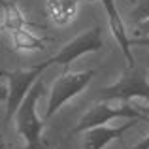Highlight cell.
Instances as JSON below:
<instances>
[{
  "label": "cell",
  "mask_w": 149,
  "mask_h": 149,
  "mask_svg": "<svg viewBox=\"0 0 149 149\" xmlns=\"http://www.w3.org/2000/svg\"><path fill=\"white\" fill-rule=\"evenodd\" d=\"M44 95V79L38 77L36 83L30 87L26 96L23 98L21 106L17 108L13 115L15 130L19 132L26 143V149H42V130H44V123L36 113V104Z\"/></svg>",
  "instance_id": "obj_1"
},
{
  "label": "cell",
  "mask_w": 149,
  "mask_h": 149,
  "mask_svg": "<svg viewBox=\"0 0 149 149\" xmlns=\"http://www.w3.org/2000/svg\"><path fill=\"white\" fill-rule=\"evenodd\" d=\"M104 47V38H102V26L95 25L93 29L85 30V32L77 34L76 38H72L70 42H66L58 53H55L53 57H49L47 61L42 62V68L47 70L49 66L53 64H64L68 66L70 62H74L76 58H79L81 55H87V53H96Z\"/></svg>",
  "instance_id": "obj_2"
},
{
  "label": "cell",
  "mask_w": 149,
  "mask_h": 149,
  "mask_svg": "<svg viewBox=\"0 0 149 149\" xmlns=\"http://www.w3.org/2000/svg\"><path fill=\"white\" fill-rule=\"evenodd\" d=\"M100 100H134L142 98L149 100V81H147V72L143 68L130 66L128 72H125L115 83L100 89Z\"/></svg>",
  "instance_id": "obj_3"
},
{
  "label": "cell",
  "mask_w": 149,
  "mask_h": 149,
  "mask_svg": "<svg viewBox=\"0 0 149 149\" xmlns=\"http://www.w3.org/2000/svg\"><path fill=\"white\" fill-rule=\"evenodd\" d=\"M113 119H147L142 111H140L136 106H130L128 102H123L121 106L113 108V106L108 104V100H100L98 104H93L87 111L81 115L79 123L74 127V134L77 132H85L93 127H100V125H106Z\"/></svg>",
  "instance_id": "obj_4"
},
{
  "label": "cell",
  "mask_w": 149,
  "mask_h": 149,
  "mask_svg": "<svg viewBox=\"0 0 149 149\" xmlns=\"http://www.w3.org/2000/svg\"><path fill=\"white\" fill-rule=\"evenodd\" d=\"M95 77V70H87V72H64L57 81L53 83L49 93V102L47 109H45V119L58 111L68 100L77 96Z\"/></svg>",
  "instance_id": "obj_5"
},
{
  "label": "cell",
  "mask_w": 149,
  "mask_h": 149,
  "mask_svg": "<svg viewBox=\"0 0 149 149\" xmlns=\"http://www.w3.org/2000/svg\"><path fill=\"white\" fill-rule=\"evenodd\" d=\"M45 70L40 64L30 70H15V72H0L8 79V100H6V121H10L15 115L17 108L21 106L23 98L30 91L38 77H42Z\"/></svg>",
  "instance_id": "obj_6"
},
{
  "label": "cell",
  "mask_w": 149,
  "mask_h": 149,
  "mask_svg": "<svg viewBox=\"0 0 149 149\" xmlns=\"http://www.w3.org/2000/svg\"><path fill=\"white\" fill-rule=\"evenodd\" d=\"M136 123H140V119H128V123H123L119 127L100 125V127L89 128L83 132V149H104L109 142H113L115 138H121Z\"/></svg>",
  "instance_id": "obj_7"
},
{
  "label": "cell",
  "mask_w": 149,
  "mask_h": 149,
  "mask_svg": "<svg viewBox=\"0 0 149 149\" xmlns=\"http://www.w3.org/2000/svg\"><path fill=\"white\" fill-rule=\"evenodd\" d=\"M77 4L76 0H45V13L53 25L66 26L76 19Z\"/></svg>",
  "instance_id": "obj_8"
},
{
  "label": "cell",
  "mask_w": 149,
  "mask_h": 149,
  "mask_svg": "<svg viewBox=\"0 0 149 149\" xmlns=\"http://www.w3.org/2000/svg\"><path fill=\"white\" fill-rule=\"evenodd\" d=\"M11 42H13L15 51H44L45 49V40L38 38L26 26L11 30Z\"/></svg>",
  "instance_id": "obj_9"
},
{
  "label": "cell",
  "mask_w": 149,
  "mask_h": 149,
  "mask_svg": "<svg viewBox=\"0 0 149 149\" xmlns=\"http://www.w3.org/2000/svg\"><path fill=\"white\" fill-rule=\"evenodd\" d=\"M4 8V25L2 29L6 30H17V29H25L29 25L25 13L19 10V6L15 2H8V0H0Z\"/></svg>",
  "instance_id": "obj_10"
},
{
  "label": "cell",
  "mask_w": 149,
  "mask_h": 149,
  "mask_svg": "<svg viewBox=\"0 0 149 149\" xmlns=\"http://www.w3.org/2000/svg\"><path fill=\"white\" fill-rule=\"evenodd\" d=\"M128 17H130V21L134 23V25L146 21L149 17V0H136V6L130 10Z\"/></svg>",
  "instance_id": "obj_11"
},
{
  "label": "cell",
  "mask_w": 149,
  "mask_h": 149,
  "mask_svg": "<svg viewBox=\"0 0 149 149\" xmlns=\"http://www.w3.org/2000/svg\"><path fill=\"white\" fill-rule=\"evenodd\" d=\"M136 26H138V32H136L138 36H147V38H149V17L146 19V21L138 23Z\"/></svg>",
  "instance_id": "obj_12"
},
{
  "label": "cell",
  "mask_w": 149,
  "mask_h": 149,
  "mask_svg": "<svg viewBox=\"0 0 149 149\" xmlns=\"http://www.w3.org/2000/svg\"><path fill=\"white\" fill-rule=\"evenodd\" d=\"M130 45H143V47H149V38H147V36L130 38Z\"/></svg>",
  "instance_id": "obj_13"
},
{
  "label": "cell",
  "mask_w": 149,
  "mask_h": 149,
  "mask_svg": "<svg viewBox=\"0 0 149 149\" xmlns=\"http://www.w3.org/2000/svg\"><path fill=\"white\" fill-rule=\"evenodd\" d=\"M132 149H149V136H146L143 140H140V142L136 143Z\"/></svg>",
  "instance_id": "obj_14"
},
{
  "label": "cell",
  "mask_w": 149,
  "mask_h": 149,
  "mask_svg": "<svg viewBox=\"0 0 149 149\" xmlns=\"http://www.w3.org/2000/svg\"><path fill=\"white\" fill-rule=\"evenodd\" d=\"M0 100H8V85H0Z\"/></svg>",
  "instance_id": "obj_15"
},
{
  "label": "cell",
  "mask_w": 149,
  "mask_h": 149,
  "mask_svg": "<svg viewBox=\"0 0 149 149\" xmlns=\"http://www.w3.org/2000/svg\"><path fill=\"white\" fill-rule=\"evenodd\" d=\"M136 108H138L140 111H142L143 115H146L147 119H149V100H147V106H136Z\"/></svg>",
  "instance_id": "obj_16"
},
{
  "label": "cell",
  "mask_w": 149,
  "mask_h": 149,
  "mask_svg": "<svg viewBox=\"0 0 149 149\" xmlns=\"http://www.w3.org/2000/svg\"><path fill=\"white\" fill-rule=\"evenodd\" d=\"M76 2H81V0H76ZM132 2H136V0H132Z\"/></svg>",
  "instance_id": "obj_17"
},
{
  "label": "cell",
  "mask_w": 149,
  "mask_h": 149,
  "mask_svg": "<svg viewBox=\"0 0 149 149\" xmlns=\"http://www.w3.org/2000/svg\"><path fill=\"white\" fill-rule=\"evenodd\" d=\"M0 30H2V26H0Z\"/></svg>",
  "instance_id": "obj_18"
}]
</instances>
